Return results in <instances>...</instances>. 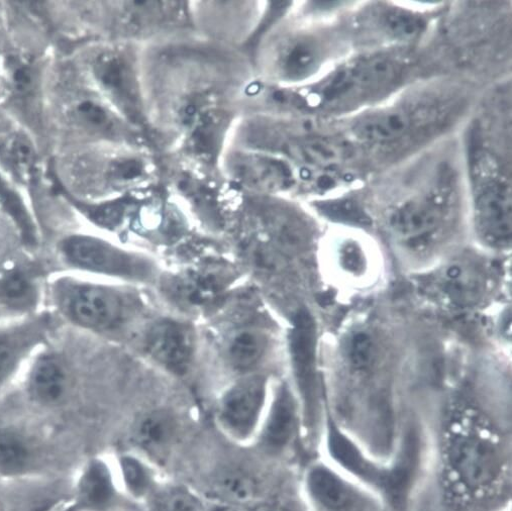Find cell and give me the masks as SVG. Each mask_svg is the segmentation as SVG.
I'll return each instance as SVG.
<instances>
[{
  "label": "cell",
  "instance_id": "1",
  "mask_svg": "<svg viewBox=\"0 0 512 511\" xmlns=\"http://www.w3.org/2000/svg\"><path fill=\"white\" fill-rule=\"evenodd\" d=\"M132 306L131 296L114 282L60 270L47 280L46 310L80 332L114 334L131 318Z\"/></svg>",
  "mask_w": 512,
  "mask_h": 511
},
{
  "label": "cell",
  "instance_id": "2",
  "mask_svg": "<svg viewBox=\"0 0 512 511\" xmlns=\"http://www.w3.org/2000/svg\"><path fill=\"white\" fill-rule=\"evenodd\" d=\"M441 460L452 490L468 497L490 491L502 478L505 467L500 441L472 410L458 412L451 419Z\"/></svg>",
  "mask_w": 512,
  "mask_h": 511
},
{
  "label": "cell",
  "instance_id": "3",
  "mask_svg": "<svg viewBox=\"0 0 512 511\" xmlns=\"http://www.w3.org/2000/svg\"><path fill=\"white\" fill-rule=\"evenodd\" d=\"M54 254L60 271L89 278L145 282L156 275V265L149 257L94 234H65L56 242Z\"/></svg>",
  "mask_w": 512,
  "mask_h": 511
},
{
  "label": "cell",
  "instance_id": "4",
  "mask_svg": "<svg viewBox=\"0 0 512 511\" xmlns=\"http://www.w3.org/2000/svg\"><path fill=\"white\" fill-rule=\"evenodd\" d=\"M327 450L342 472L379 493L392 507H404L414 478V461L402 453L390 466L376 463L329 418Z\"/></svg>",
  "mask_w": 512,
  "mask_h": 511
},
{
  "label": "cell",
  "instance_id": "5",
  "mask_svg": "<svg viewBox=\"0 0 512 511\" xmlns=\"http://www.w3.org/2000/svg\"><path fill=\"white\" fill-rule=\"evenodd\" d=\"M61 327L48 310L24 319L0 320V394L20 381L33 357L52 344Z\"/></svg>",
  "mask_w": 512,
  "mask_h": 511
},
{
  "label": "cell",
  "instance_id": "6",
  "mask_svg": "<svg viewBox=\"0 0 512 511\" xmlns=\"http://www.w3.org/2000/svg\"><path fill=\"white\" fill-rule=\"evenodd\" d=\"M473 159L474 206L478 231L494 247L511 242V198L508 186L480 152Z\"/></svg>",
  "mask_w": 512,
  "mask_h": 511
},
{
  "label": "cell",
  "instance_id": "7",
  "mask_svg": "<svg viewBox=\"0 0 512 511\" xmlns=\"http://www.w3.org/2000/svg\"><path fill=\"white\" fill-rule=\"evenodd\" d=\"M267 400V380L249 375L234 383L222 396L217 420L223 432L238 443H247L258 435Z\"/></svg>",
  "mask_w": 512,
  "mask_h": 511
},
{
  "label": "cell",
  "instance_id": "8",
  "mask_svg": "<svg viewBox=\"0 0 512 511\" xmlns=\"http://www.w3.org/2000/svg\"><path fill=\"white\" fill-rule=\"evenodd\" d=\"M303 486L315 511H380L368 488L328 464L316 463L307 469Z\"/></svg>",
  "mask_w": 512,
  "mask_h": 511
},
{
  "label": "cell",
  "instance_id": "9",
  "mask_svg": "<svg viewBox=\"0 0 512 511\" xmlns=\"http://www.w3.org/2000/svg\"><path fill=\"white\" fill-rule=\"evenodd\" d=\"M48 276L35 264L12 261L0 267V320H17L46 310Z\"/></svg>",
  "mask_w": 512,
  "mask_h": 511
},
{
  "label": "cell",
  "instance_id": "10",
  "mask_svg": "<svg viewBox=\"0 0 512 511\" xmlns=\"http://www.w3.org/2000/svg\"><path fill=\"white\" fill-rule=\"evenodd\" d=\"M19 383L33 402L42 406L58 405L66 400L73 387L70 362L50 344L33 357Z\"/></svg>",
  "mask_w": 512,
  "mask_h": 511
},
{
  "label": "cell",
  "instance_id": "11",
  "mask_svg": "<svg viewBox=\"0 0 512 511\" xmlns=\"http://www.w3.org/2000/svg\"><path fill=\"white\" fill-rule=\"evenodd\" d=\"M144 347L151 359L164 370L184 376L195 359L196 336L186 323L162 319L147 330Z\"/></svg>",
  "mask_w": 512,
  "mask_h": 511
},
{
  "label": "cell",
  "instance_id": "12",
  "mask_svg": "<svg viewBox=\"0 0 512 511\" xmlns=\"http://www.w3.org/2000/svg\"><path fill=\"white\" fill-rule=\"evenodd\" d=\"M446 206L440 196L409 201L391 215L390 228L408 247L422 248L441 230L447 215Z\"/></svg>",
  "mask_w": 512,
  "mask_h": 511
},
{
  "label": "cell",
  "instance_id": "13",
  "mask_svg": "<svg viewBox=\"0 0 512 511\" xmlns=\"http://www.w3.org/2000/svg\"><path fill=\"white\" fill-rule=\"evenodd\" d=\"M294 376L306 406L312 414L317 401V330L312 315L300 310L294 316L289 336Z\"/></svg>",
  "mask_w": 512,
  "mask_h": 511
},
{
  "label": "cell",
  "instance_id": "14",
  "mask_svg": "<svg viewBox=\"0 0 512 511\" xmlns=\"http://www.w3.org/2000/svg\"><path fill=\"white\" fill-rule=\"evenodd\" d=\"M399 67L391 60L380 57L363 60L341 70L322 90L328 102L347 100L356 93L368 92L384 87L398 74Z\"/></svg>",
  "mask_w": 512,
  "mask_h": 511
},
{
  "label": "cell",
  "instance_id": "15",
  "mask_svg": "<svg viewBox=\"0 0 512 511\" xmlns=\"http://www.w3.org/2000/svg\"><path fill=\"white\" fill-rule=\"evenodd\" d=\"M295 398L286 384L278 387L269 410L265 412L258 436L263 446L280 453L293 442L298 432Z\"/></svg>",
  "mask_w": 512,
  "mask_h": 511
},
{
  "label": "cell",
  "instance_id": "16",
  "mask_svg": "<svg viewBox=\"0 0 512 511\" xmlns=\"http://www.w3.org/2000/svg\"><path fill=\"white\" fill-rule=\"evenodd\" d=\"M98 84L108 92L127 114L138 112V93L132 70L124 58L113 53L102 54L93 64Z\"/></svg>",
  "mask_w": 512,
  "mask_h": 511
},
{
  "label": "cell",
  "instance_id": "17",
  "mask_svg": "<svg viewBox=\"0 0 512 511\" xmlns=\"http://www.w3.org/2000/svg\"><path fill=\"white\" fill-rule=\"evenodd\" d=\"M177 426L174 418L164 411H152L141 416L132 430L136 446L152 456H162L173 445Z\"/></svg>",
  "mask_w": 512,
  "mask_h": 511
},
{
  "label": "cell",
  "instance_id": "18",
  "mask_svg": "<svg viewBox=\"0 0 512 511\" xmlns=\"http://www.w3.org/2000/svg\"><path fill=\"white\" fill-rule=\"evenodd\" d=\"M481 274L468 265L455 263L446 267L438 283L446 298L458 306L475 303L483 292Z\"/></svg>",
  "mask_w": 512,
  "mask_h": 511
},
{
  "label": "cell",
  "instance_id": "19",
  "mask_svg": "<svg viewBox=\"0 0 512 511\" xmlns=\"http://www.w3.org/2000/svg\"><path fill=\"white\" fill-rule=\"evenodd\" d=\"M268 349V338L254 327L242 328L229 339L226 355L235 370L247 372L254 369L264 358Z\"/></svg>",
  "mask_w": 512,
  "mask_h": 511
},
{
  "label": "cell",
  "instance_id": "20",
  "mask_svg": "<svg viewBox=\"0 0 512 511\" xmlns=\"http://www.w3.org/2000/svg\"><path fill=\"white\" fill-rule=\"evenodd\" d=\"M0 212L11 220L26 247L38 246L40 239L37 224L23 197L2 174H0Z\"/></svg>",
  "mask_w": 512,
  "mask_h": 511
},
{
  "label": "cell",
  "instance_id": "21",
  "mask_svg": "<svg viewBox=\"0 0 512 511\" xmlns=\"http://www.w3.org/2000/svg\"><path fill=\"white\" fill-rule=\"evenodd\" d=\"M412 126V117L403 110H389L366 117L358 123L355 133L363 141L382 143L403 136Z\"/></svg>",
  "mask_w": 512,
  "mask_h": 511
},
{
  "label": "cell",
  "instance_id": "22",
  "mask_svg": "<svg viewBox=\"0 0 512 511\" xmlns=\"http://www.w3.org/2000/svg\"><path fill=\"white\" fill-rule=\"evenodd\" d=\"M115 496V484L110 468L99 460L92 461L79 482L81 503L91 509L107 507Z\"/></svg>",
  "mask_w": 512,
  "mask_h": 511
},
{
  "label": "cell",
  "instance_id": "23",
  "mask_svg": "<svg viewBox=\"0 0 512 511\" xmlns=\"http://www.w3.org/2000/svg\"><path fill=\"white\" fill-rule=\"evenodd\" d=\"M0 158L20 179L29 181L36 173L38 154L24 133H13L0 141Z\"/></svg>",
  "mask_w": 512,
  "mask_h": 511
},
{
  "label": "cell",
  "instance_id": "24",
  "mask_svg": "<svg viewBox=\"0 0 512 511\" xmlns=\"http://www.w3.org/2000/svg\"><path fill=\"white\" fill-rule=\"evenodd\" d=\"M221 288V281L216 274L195 272L175 280L171 292L184 306L199 308L216 298Z\"/></svg>",
  "mask_w": 512,
  "mask_h": 511
},
{
  "label": "cell",
  "instance_id": "25",
  "mask_svg": "<svg viewBox=\"0 0 512 511\" xmlns=\"http://www.w3.org/2000/svg\"><path fill=\"white\" fill-rule=\"evenodd\" d=\"M67 117L73 125L88 133L108 134L115 128L109 111L89 96H78L71 100Z\"/></svg>",
  "mask_w": 512,
  "mask_h": 511
},
{
  "label": "cell",
  "instance_id": "26",
  "mask_svg": "<svg viewBox=\"0 0 512 511\" xmlns=\"http://www.w3.org/2000/svg\"><path fill=\"white\" fill-rule=\"evenodd\" d=\"M31 458L26 440L18 432L0 430V473L18 475L24 472Z\"/></svg>",
  "mask_w": 512,
  "mask_h": 511
},
{
  "label": "cell",
  "instance_id": "27",
  "mask_svg": "<svg viewBox=\"0 0 512 511\" xmlns=\"http://www.w3.org/2000/svg\"><path fill=\"white\" fill-rule=\"evenodd\" d=\"M216 486L228 503L239 506L254 502L258 496L254 479L239 470L222 472L217 478Z\"/></svg>",
  "mask_w": 512,
  "mask_h": 511
},
{
  "label": "cell",
  "instance_id": "28",
  "mask_svg": "<svg viewBox=\"0 0 512 511\" xmlns=\"http://www.w3.org/2000/svg\"><path fill=\"white\" fill-rule=\"evenodd\" d=\"M155 511H209L202 499L189 488L170 486L155 497Z\"/></svg>",
  "mask_w": 512,
  "mask_h": 511
},
{
  "label": "cell",
  "instance_id": "29",
  "mask_svg": "<svg viewBox=\"0 0 512 511\" xmlns=\"http://www.w3.org/2000/svg\"><path fill=\"white\" fill-rule=\"evenodd\" d=\"M319 54L313 44L299 42L283 55L282 69L291 78L309 75L318 65Z\"/></svg>",
  "mask_w": 512,
  "mask_h": 511
},
{
  "label": "cell",
  "instance_id": "30",
  "mask_svg": "<svg viewBox=\"0 0 512 511\" xmlns=\"http://www.w3.org/2000/svg\"><path fill=\"white\" fill-rule=\"evenodd\" d=\"M120 471L127 490L137 498L146 496L152 487V474L138 457L125 455L120 459Z\"/></svg>",
  "mask_w": 512,
  "mask_h": 511
},
{
  "label": "cell",
  "instance_id": "31",
  "mask_svg": "<svg viewBox=\"0 0 512 511\" xmlns=\"http://www.w3.org/2000/svg\"><path fill=\"white\" fill-rule=\"evenodd\" d=\"M322 214L328 219L354 226H369L370 218L358 203L350 199L326 201L319 206Z\"/></svg>",
  "mask_w": 512,
  "mask_h": 511
},
{
  "label": "cell",
  "instance_id": "32",
  "mask_svg": "<svg viewBox=\"0 0 512 511\" xmlns=\"http://www.w3.org/2000/svg\"><path fill=\"white\" fill-rule=\"evenodd\" d=\"M381 27L387 35L398 40L417 37L425 28L424 22L405 12H388L381 19Z\"/></svg>",
  "mask_w": 512,
  "mask_h": 511
},
{
  "label": "cell",
  "instance_id": "33",
  "mask_svg": "<svg viewBox=\"0 0 512 511\" xmlns=\"http://www.w3.org/2000/svg\"><path fill=\"white\" fill-rule=\"evenodd\" d=\"M6 77L10 87L18 94H29L36 86V73L33 66L19 56H10L5 64Z\"/></svg>",
  "mask_w": 512,
  "mask_h": 511
},
{
  "label": "cell",
  "instance_id": "34",
  "mask_svg": "<svg viewBox=\"0 0 512 511\" xmlns=\"http://www.w3.org/2000/svg\"><path fill=\"white\" fill-rule=\"evenodd\" d=\"M373 344L371 338L364 333L354 336L350 346V359L357 368L367 367L372 359Z\"/></svg>",
  "mask_w": 512,
  "mask_h": 511
},
{
  "label": "cell",
  "instance_id": "35",
  "mask_svg": "<svg viewBox=\"0 0 512 511\" xmlns=\"http://www.w3.org/2000/svg\"><path fill=\"white\" fill-rule=\"evenodd\" d=\"M342 264L349 271H359L363 265V258L355 247H347L343 251Z\"/></svg>",
  "mask_w": 512,
  "mask_h": 511
},
{
  "label": "cell",
  "instance_id": "36",
  "mask_svg": "<svg viewBox=\"0 0 512 511\" xmlns=\"http://www.w3.org/2000/svg\"><path fill=\"white\" fill-rule=\"evenodd\" d=\"M253 511H289L287 508L277 504H262L257 506Z\"/></svg>",
  "mask_w": 512,
  "mask_h": 511
},
{
  "label": "cell",
  "instance_id": "37",
  "mask_svg": "<svg viewBox=\"0 0 512 511\" xmlns=\"http://www.w3.org/2000/svg\"><path fill=\"white\" fill-rule=\"evenodd\" d=\"M211 511H246L242 508V506L227 503L223 505H219Z\"/></svg>",
  "mask_w": 512,
  "mask_h": 511
}]
</instances>
